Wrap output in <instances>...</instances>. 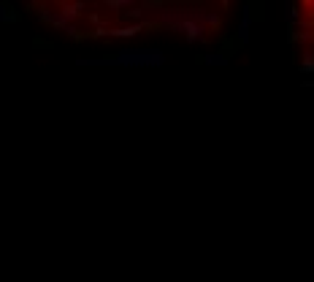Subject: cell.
<instances>
[{"mask_svg":"<svg viewBox=\"0 0 314 282\" xmlns=\"http://www.w3.org/2000/svg\"><path fill=\"white\" fill-rule=\"evenodd\" d=\"M165 57L160 49H122L119 57L111 60V65H138V68H152V65H163Z\"/></svg>","mask_w":314,"mask_h":282,"instance_id":"obj_1","label":"cell"},{"mask_svg":"<svg viewBox=\"0 0 314 282\" xmlns=\"http://www.w3.org/2000/svg\"><path fill=\"white\" fill-rule=\"evenodd\" d=\"M109 6H114V8H128L130 3H135V0H106Z\"/></svg>","mask_w":314,"mask_h":282,"instance_id":"obj_4","label":"cell"},{"mask_svg":"<svg viewBox=\"0 0 314 282\" xmlns=\"http://www.w3.org/2000/svg\"><path fill=\"white\" fill-rule=\"evenodd\" d=\"M249 22H252V14H249V8H247L244 19H241V24H239V38H241V41H247V38H249Z\"/></svg>","mask_w":314,"mask_h":282,"instance_id":"obj_3","label":"cell"},{"mask_svg":"<svg viewBox=\"0 0 314 282\" xmlns=\"http://www.w3.org/2000/svg\"><path fill=\"white\" fill-rule=\"evenodd\" d=\"M141 27H144V24H130V27H116V30H109V35H114V38H130V35H135Z\"/></svg>","mask_w":314,"mask_h":282,"instance_id":"obj_2","label":"cell"},{"mask_svg":"<svg viewBox=\"0 0 314 282\" xmlns=\"http://www.w3.org/2000/svg\"><path fill=\"white\" fill-rule=\"evenodd\" d=\"M14 14H6V6H0V22H14Z\"/></svg>","mask_w":314,"mask_h":282,"instance_id":"obj_5","label":"cell"},{"mask_svg":"<svg viewBox=\"0 0 314 282\" xmlns=\"http://www.w3.org/2000/svg\"><path fill=\"white\" fill-rule=\"evenodd\" d=\"M301 68H303V70H314V60H312V57H306V60H303V65H301Z\"/></svg>","mask_w":314,"mask_h":282,"instance_id":"obj_6","label":"cell"}]
</instances>
